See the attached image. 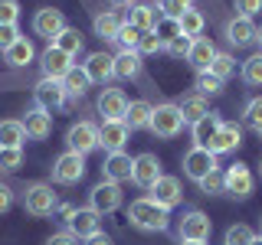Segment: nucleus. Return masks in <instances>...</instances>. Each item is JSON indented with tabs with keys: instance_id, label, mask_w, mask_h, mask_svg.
Instances as JSON below:
<instances>
[{
	"instance_id": "obj_1",
	"label": "nucleus",
	"mask_w": 262,
	"mask_h": 245,
	"mask_svg": "<svg viewBox=\"0 0 262 245\" xmlns=\"http://www.w3.org/2000/svg\"><path fill=\"white\" fill-rule=\"evenodd\" d=\"M128 219L141 232H164L170 226V209H164L161 203H154L151 196H141L128 206Z\"/></svg>"
},
{
	"instance_id": "obj_2",
	"label": "nucleus",
	"mask_w": 262,
	"mask_h": 245,
	"mask_svg": "<svg viewBox=\"0 0 262 245\" xmlns=\"http://www.w3.org/2000/svg\"><path fill=\"white\" fill-rule=\"evenodd\" d=\"M154 137H161V141H170V137H177L180 131H184V114H180L177 102H164L154 108L151 114V125H147Z\"/></svg>"
},
{
	"instance_id": "obj_3",
	"label": "nucleus",
	"mask_w": 262,
	"mask_h": 245,
	"mask_svg": "<svg viewBox=\"0 0 262 245\" xmlns=\"http://www.w3.org/2000/svg\"><path fill=\"white\" fill-rule=\"evenodd\" d=\"M23 209H27L30 216L43 219V216H53V212L59 209V200H56V193H53L49 183H30L27 190H23Z\"/></svg>"
},
{
	"instance_id": "obj_4",
	"label": "nucleus",
	"mask_w": 262,
	"mask_h": 245,
	"mask_svg": "<svg viewBox=\"0 0 262 245\" xmlns=\"http://www.w3.org/2000/svg\"><path fill=\"white\" fill-rule=\"evenodd\" d=\"M85 177V154H76V151H66L56 157L53 163V180L62 186H72Z\"/></svg>"
},
{
	"instance_id": "obj_5",
	"label": "nucleus",
	"mask_w": 262,
	"mask_h": 245,
	"mask_svg": "<svg viewBox=\"0 0 262 245\" xmlns=\"http://www.w3.org/2000/svg\"><path fill=\"white\" fill-rule=\"evenodd\" d=\"M33 98H36V108H43V111H59L66 102H69V95H66V88H62V82L59 79H39L36 85H33Z\"/></svg>"
},
{
	"instance_id": "obj_6",
	"label": "nucleus",
	"mask_w": 262,
	"mask_h": 245,
	"mask_svg": "<svg viewBox=\"0 0 262 245\" xmlns=\"http://www.w3.org/2000/svg\"><path fill=\"white\" fill-rule=\"evenodd\" d=\"M210 232H213V223H210L207 212H200V209L184 212V219L177 226L180 242H210Z\"/></svg>"
},
{
	"instance_id": "obj_7",
	"label": "nucleus",
	"mask_w": 262,
	"mask_h": 245,
	"mask_svg": "<svg viewBox=\"0 0 262 245\" xmlns=\"http://www.w3.org/2000/svg\"><path fill=\"white\" fill-rule=\"evenodd\" d=\"M213 170H220V163H216V154H210L207 147H190L184 154V177H190L193 183H200Z\"/></svg>"
},
{
	"instance_id": "obj_8",
	"label": "nucleus",
	"mask_w": 262,
	"mask_h": 245,
	"mask_svg": "<svg viewBox=\"0 0 262 245\" xmlns=\"http://www.w3.org/2000/svg\"><path fill=\"white\" fill-rule=\"evenodd\" d=\"M89 206H92L98 216H108L121 206V183H112V180H102V183L92 186L89 193Z\"/></svg>"
},
{
	"instance_id": "obj_9",
	"label": "nucleus",
	"mask_w": 262,
	"mask_h": 245,
	"mask_svg": "<svg viewBox=\"0 0 262 245\" xmlns=\"http://www.w3.org/2000/svg\"><path fill=\"white\" fill-rule=\"evenodd\" d=\"M226 174V193L236 196V200H249L252 190H256V180H252V170L246 167V163H229V167L223 170Z\"/></svg>"
},
{
	"instance_id": "obj_10",
	"label": "nucleus",
	"mask_w": 262,
	"mask_h": 245,
	"mask_svg": "<svg viewBox=\"0 0 262 245\" xmlns=\"http://www.w3.org/2000/svg\"><path fill=\"white\" fill-rule=\"evenodd\" d=\"M161 177H164V170H161L158 154H151V151L138 154V157H135V167H131V180H135L141 190H151Z\"/></svg>"
},
{
	"instance_id": "obj_11",
	"label": "nucleus",
	"mask_w": 262,
	"mask_h": 245,
	"mask_svg": "<svg viewBox=\"0 0 262 245\" xmlns=\"http://www.w3.org/2000/svg\"><path fill=\"white\" fill-rule=\"evenodd\" d=\"M66 147L76 154H92L98 147V125L92 121H79V125H72L66 131Z\"/></svg>"
},
{
	"instance_id": "obj_12",
	"label": "nucleus",
	"mask_w": 262,
	"mask_h": 245,
	"mask_svg": "<svg viewBox=\"0 0 262 245\" xmlns=\"http://www.w3.org/2000/svg\"><path fill=\"white\" fill-rule=\"evenodd\" d=\"M66 226H69V235L89 239V235L102 232V216H98L92 206H82V209H72V216L66 219Z\"/></svg>"
},
{
	"instance_id": "obj_13",
	"label": "nucleus",
	"mask_w": 262,
	"mask_h": 245,
	"mask_svg": "<svg viewBox=\"0 0 262 245\" xmlns=\"http://www.w3.org/2000/svg\"><path fill=\"white\" fill-rule=\"evenodd\" d=\"M62 30H66L62 10H56V7H43V10H36V16H33V33H36V36H43V39L53 43Z\"/></svg>"
},
{
	"instance_id": "obj_14",
	"label": "nucleus",
	"mask_w": 262,
	"mask_h": 245,
	"mask_svg": "<svg viewBox=\"0 0 262 245\" xmlns=\"http://www.w3.org/2000/svg\"><path fill=\"white\" fill-rule=\"evenodd\" d=\"M39 69H43V79H66V72L72 69V56H66L59 46L49 43L43 49V56H39Z\"/></svg>"
},
{
	"instance_id": "obj_15",
	"label": "nucleus",
	"mask_w": 262,
	"mask_h": 245,
	"mask_svg": "<svg viewBox=\"0 0 262 245\" xmlns=\"http://www.w3.org/2000/svg\"><path fill=\"white\" fill-rule=\"evenodd\" d=\"M131 167H135V157H131V154H125V151H112V154H105L102 180L125 183V180H131Z\"/></svg>"
},
{
	"instance_id": "obj_16",
	"label": "nucleus",
	"mask_w": 262,
	"mask_h": 245,
	"mask_svg": "<svg viewBox=\"0 0 262 245\" xmlns=\"http://www.w3.org/2000/svg\"><path fill=\"white\" fill-rule=\"evenodd\" d=\"M128 134H131V128L125 121H102V125H98V147H105V154L125 151Z\"/></svg>"
},
{
	"instance_id": "obj_17",
	"label": "nucleus",
	"mask_w": 262,
	"mask_h": 245,
	"mask_svg": "<svg viewBox=\"0 0 262 245\" xmlns=\"http://www.w3.org/2000/svg\"><path fill=\"white\" fill-rule=\"evenodd\" d=\"M125 111H128V95L121 88H102V95H98V114H102V121H121Z\"/></svg>"
},
{
	"instance_id": "obj_18",
	"label": "nucleus",
	"mask_w": 262,
	"mask_h": 245,
	"mask_svg": "<svg viewBox=\"0 0 262 245\" xmlns=\"http://www.w3.org/2000/svg\"><path fill=\"white\" fill-rule=\"evenodd\" d=\"M239 144H243V131H239V125H233V121H223V125H220V131L213 134V141L207 144V151L220 157V154H233Z\"/></svg>"
},
{
	"instance_id": "obj_19",
	"label": "nucleus",
	"mask_w": 262,
	"mask_h": 245,
	"mask_svg": "<svg viewBox=\"0 0 262 245\" xmlns=\"http://www.w3.org/2000/svg\"><path fill=\"white\" fill-rule=\"evenodd\" d=\"M151 200L154 203H161L164 209H174V206H180V200H184V190H180V180L177 177H167L164 174L158 183L151 186Z\"/></svg>"
},
{
	"instance_id": "obj_20",
	"label": "nucleus",
	"mask_w": 262,
	"mask_h": 245,
	"mask_svg": "<svg viewBox=\"0 0 262 245\" xmlns=\"http://www.w3.org/2000/svg\"><path fill=\"white\" fill-rule=\"evenodd\" d=\"M23 128H27L30 141H46V137L53 134V114L43 111V108H30L23 114Z\"/></svg>"
},
{
	"instance_id": "obj_21",
	"label": "nucleus",
	"mask_w": 262,
	"mask_h": 245,
	"mask_svg": "<svg viewBox=\"0 0 262 245\" xmlns=\"http://www.w3.org/2000/svg\"><path fill=\"white\" fill-rule=\"evenodd\" d=\"M256 30H259V27L249 20V16H233V20L226 23V39H229V46L243 49V46L256 43Z\"/></svg>"
},
{
	"instance_id": "obj_22",
	"label": "nucleus",
	"mask_w": 262,
	"mask_h": 245,
	"mask_svg": "<svg viewBox=\"0 0 262 245\" xmlns=\"http://www.w3.org/2000/svg\"><path fill=\"white\" fill-rule=\"evenodd\" d=\"M121 27H125V16L118 10H102V13H95V20H92V30L102 43H115V36H118Z\"/></svg>"
},
{
	"instance_id": "obj_23",
	"label": "nucleus",
	"mask_w": 262,
	"mask_h": 245,
	"mask_svg": "<svg viewBox=\"0 0 262 245\" xmlns=\"http://www.w3.org/2000/svg\"><path fill=\"white\" fill-rule=\"evenodd\" d=\"M213 56H216V46H213L207 36H196L193 43H190V53H187V62H190V69L196 72V76H200V72H207V69H210Z\"/></svg>"
},
{
	"instance_id": "obj_24",
	"label": "nucleus",
	"mask_w": 262,
	"mask_h": 245,
	"mask_svg": "<svg viewBox=\"0 0 262 245\" xmlns=\"http://www.w3.org/2000/svg\"><path fill=\"white\" fill-rule=\"evenodd\" d=\"M82 69L89 72L92 82H108V79H115V56H108V53H89V59L82 62Z\"/></svg>"
},
{
	"instance_id": "obj_25",
	"label": "nucleus",
	"mask_w": 262,
	"mask_h": 245,
	"mask_svg": "<svg viewBox=\"0 0 262 245\" xmlns=\"http://www.w3.org/2000/svg\"><path fill=\"white\" fill-rule=\"evenodd\" d=\"M177 108H180V114H184V125H196L203 114H210V102H207V95L190 92V95H184L177 102Z\"/></svg>"
},
{
	"instance_id": "obj_26",
	"label": "nucleus",
	"mask_w": 262,
	"mask_h": 245,
	"mask_svg": "<svg viewBox=\"0 0 262 245\" xmlns=\"http://www.w3.org/2000/svg\"><path fill=\"white\" fill-rule=\"evenodd\" d=\"M220 114L216 111H210V114H203L196 125H190V137H193V147H207L210 141H213V134L220 131Z\"/></svg>"
},
{
	"instance_id": "obj_27",
	"label": "nucleus",
	"mask_w": 262,
	"mask_h": 245,
	"mask_svg": "<svg viewBox=\"0 0 262 245\" xmlns=\"http://www.w3.org/2000/svg\"><path fill=\"white\" fill-rule=\"evenodd\" d=\"M151 114H154V105L144 102V98H138V102H128V111H125L121 121H125L131 131H141V128L151 125Z\"/></svg>"
},
{
	"instance_id": "obj_28",
	"label": "nucleus",
	"mask_w": 262,
	"mask_h": 245,
	"mask_svg": "<svg viewBox=\"0 0 262 245\" xmlns=\"http://www.w3.org/2000/svg\"><path fill=\"white\" fill-rule=\"evenodd\" d=\"M158 16H161V13L154 10L151 4H135V7L128 10V16H125V20H128L135 30L147 33V30H154V27H158Z\"/></svg>"
},
{
	"instance_id": "obj_29",
	"label": "nucleus",
	"mask_w": 262,
	"mask_h": 245,
	"mask_svg": "<svg viewBox=\"0 0 262 245\" xmlns=\"http://www.w3.org/2000/svg\"><path fill=\"white\" fill-rule=\"evenodd\" d=\"M33 56H36V49H33V43L27 36H20L16 43L4 53V59H7V65H13V69H23V65H30L33 62Z\"/></svg>"
},
{
	"instance_id": "obj_30",
	"label": "nucleus",
	"mask_w": 262,
	"mask_h": 245,
	"mask_svg": "<svg viewBox=\"0 0 262 245\" xmlns=\"http://www.w3.org/2000/svg\"><path fill=\"white\" fill-rule=\"evenodd\" d=\"M89 85H92V79H89V72L79 69V65H72V69L66 72V79H62V88H66L69 98H82L89 92Z\"/></svg>"
},
{
	"instance_id": "obj_31",
	"label": "nucleus",
	"mask_w": 262,
	"mask_h": 245,
	"mask_svg": "<svg viewBox=\"0 0 262 245\" xmlns=\"http://www.w3.org/2000/svg\"><path fill=\"white\" fill-rule=\"evenodd\" d=\"M23 141H27L23 121H16V118L0 121V147H23Z\"/></svg>"
},
{
	"instance_id": "obj_32",
	"label": "nucleus",
	"mask_w": 262,
	"mask_h": 245,
	"mask_svg": "<svg viewBox=\"0 0 262 245\" xmlns=\"http://www.w3.org/2000/svg\"><path fill=\"white\" fill-rule=\"evenodd\" d=\"M138 76H141V53L115 56V79H138Z\"/></svg>"
},
{
	"instance_id": "obj_33",
	"label": "nucleus",
	"mask_w": 262,
	"mask_h": 245,
	"mask_svg": "<svg viewBox=\"0 0 262 245\" xmlns=\"http://www.w3.org/2000/svg\"><path fill=\"white\" fill-rule=\"evenodd\" d=\"M177 23H180V33H184V36H190V39H196V36L203 33V27H207L203 13H200V10H193V7H187V10L177 16Z\"/></svg>"
},
{
	"instance_id": "obj_34",
	"label": "nucleus",
	"mask_w": 262,
	"mask_h": 245,
	"mask_svg": "<svg viewBox=\"0 0 262 245\" xmlns=\"http://www.w3.org/2000/svg\"><path fill=\"white\" fill-rule=\"evenodd\" d=\"M53 46H59V49H62L66 56H72V59H76V56L82 53V46H85V43H82V33H79V30L66 27V30L59 33V36L53 39Z\"/></svg>"
},
{
	"instance_id": "obj_35",
	"label": "nucleus",
	"mask_w": 262,
	"mask_h": 245,
	"mask_svg": "<svg viewBox=\"0 0 262 245\" xmlns=\"http://www.w3.org/2000/svg\"><path fill=\"white\" fill-rule=\"evenodd\" d=\"M207 72H210V76H216L220 82H226V79L236 72V59H233L229 53H220V49H216V56H213V62H210Z\"/></svg>"
},
{
	"instance_id": "obj_36",
	"label": "nucleus",
	"mask_w": 262,
	"mask_h": 245,
	"mask_svg": "<svg viewBox=\"0 0 262 245\" xmlns=\"http://www.w3.org/2000/svg\"><path fill=\"white\" fill-rule=\"evenodd\" d=\"M138 43H141V30H135L125 20V27L118 30V36H115V46H118L121 53H138Z\"/></svg>"
},
{
	"instance_id": "obj_37",
	"label": "nucleus",
	"mask_w": 262,
	"mask_h": 245,
	"mask_svg": "<svg viewBox=\"0 0 262 245\" xmlns=\"http://www.w3.org/2000/svg\"><path fill=\"white\" fill-rule=\"evenodd\" d=\"M243 82H246V85H252V88L262 85V53L249 56V59L243 62Z\"/></svg>"
},
{
	"instance_id": "obj_38",
	"label": "nucleus",
	"mask_w": 262,
	"mask_h": 245,
	"mask_svg": "<svg viewBox=\"0 0 262 245\" xmlns=\"http://www.w3.org/2000/svg\"><path fill=\"white\" fill-rule=\"evenodd\" d=\"M196 186H200V193H207V196H220V193H226V174L223 170H213V174H207Z\"/></svg>"
},
{
	"instance_id": "obj_39",
	"label": "nucleus",
	"mask_w": 262,
	"mask_h": 245,
	"mask_svg": "<svg viewBox=\"0 0 262 245\" xmlns=\"http://www.w3.org/2000/svg\"><path fill=\"white\" fill-rule=\"evenodd\" d=\"M252 239H256V232H252L246 223H236V226H229L226 229V235H223V245H249Z\"/></svg>"
},
{
	"instance_id": "obj_40",
	"label": "nucleus",
	"mask_w": 262,
	"mask_h": 245,
	"mask_svg": "<svg viewBox=\"0 0 262 245\" xmlns=\"http://www.w3.org/2000/svg\"><path fill=\"white\" fill-rule=\"evenodd\" d=\"M23 167V147H0V170L13 174Z\"/></svg>"
},
{
	"instance_id": "obj_41",
	"label": "nucleus",
	"mask_w": 262,
	"mask_h": 245,
	"mask_svg": "<svg viewBox=\"0 0 262 245\" xmlns=\"http://www.w3.org/2000/svg\"><path fill=\"white\" fill-rule=\"evenodd\" d=\"M243 125H246V128H252V131H259V128H262V95L246 102V108H243Z\"/></svg>"
},
{
	"instance_id": "obj_42",
	"label": "nucleus",
	"mask_w": 262,
	"mask_h": 245,
	"mask_svg": "<svg viewBox=\"0 0 262 245\" xmlns=\"http://www.w3.org/2000/svg\"><path fill=\"white\" fill-rule=\"evenodd\" d=\"M158 36L164 39V46L170 43V39H177V36H184V33H180V23H177V16H158Z\"/></svg>"
},
{
	"instance_id": "obj_43",
	"label": "nucleus",
	"mask_w": 262,
	"mask_h": 245,
	"mask_svg": "<svg viewBox=\"0 0 262 245\" xmlns=\"http://www.w3.org/2000/svg\"><path fill=\"white\" fill-rule=\"evenodd\" d=\"M138 53H141V56L164 53V39L158 36V30H147V33H141V43H138Z\"/></svg>"
},
{
	"instance_id": "obj_44",
	"label": "nucleus",
	"mask_w": 262,
	"mask_h": 245,
	"mask_svg": "<svg viewBox=\"0 0 262 245\" xmlns=\"http://www.w3.org/2000/svg\"><path fill=\"white\" fill-rule=\"evenodd\" d=\"M196 92L200 95H220L223 92V82L216 76H210V72H200V76H196Z\"/></svg>"
},
{
	"instance_id": "obj_45",
	"label": "nucleus",
	"mask_w": 262,
	"mask_h": 245,
	"mask_svg": "<svg viewBox=\"0 0 262 245\" xmlns=\"http://www.w3.org/2000/svg\"><path fill=\"white\" fill-rule=\"evenodd\" d=\"M16 39H20V30H16V23H0V53H7Z\"/></svg>"
},
{
	"instance_id": "obj_46",
	"label": "nucleus",
	"mask_w": 262,
	"mask_h": 245,
	"mask_svg": "<svg viewBox=\"0 0 262 245\" xmlns=\"http://www.w3.org/2000/svg\"><path fill=\"white\" fill-rule=\"evenodd\" d=\"M190 43H193L190 36H177V39H170V43L164 46V53L177 56V59H187V53H190Z\"/></svg>"
},
{
	"instance_id": "obj_47",
	"label": "nucleus",
	"mask_w": 262,
	"mask_h": 245,
	"mask_svg": "<svg viewBox=\"0 0 262 245\" xmlns=\"http://www.w3.org/2000/svg\"><path fill=\"white\" fill-rule=\"evenodd\" d=\"M20 20V4L16 0H0V23H16Z\"/></svg>"
},
{
	"instance_id": "obj_48",
	"label": "nucleus",
	"mask_w": 262,
	"mask_h": 245,
	"mask_svg": "<svg viewBox=\"0 0 262 245\" xmlns=\"http://www.w3.org/2000/svg\"><path fill=\"white\" fill-rule=\"evenodd\" d=\"M236 10H239V16H256V13H262V0H236Z\"/></svg>"
},
{
	"instance_id": "obj_49",
	"label": "nucleus",
	"mask_w": 262,
	"mask_h": 245,
	"mask_svg": "<svg viewBox=\"0 0 262 245\" xmlns=\"http://www.w3.org/2000/svg\"><path fill=\"white\" fill-rule=\"evenodd\" d=\"M46 245H79L76 235H69V232H56V235H49Z\"/></svg>"
},
{
	"instance_id": "obj_50",
	"label": "nucleus",
	"mask_w": 262,
	"mask_h": 245,
	"mask_svg": "<svg viewBox=\"0 0 262 245\" xmlns=\"http://www.w3.org/2000/svg\"><path fill=\"white\" fill-rule=\"evenodd\" d=\"M10 206H13V190H10V186H4V183H0V212H7Z\"/></svg>"
},
{
	"instance_id": "obj_51",
	"label": "nucleus",
	"mask_w": 262,
	"mask_h": 245,
	"mask_svg": "<svg viewBox=\"0 0 262 245\" xmlns=\"http://www.w3.org/2000/svg\"><path fill=\"white\" fill-rule=\"evenodd\" d=\"M85 245H115V242L105 232H95V235H89V239H85Z\"/></svg>"
},
{
	"instance_id": "obj_52",
	"label": "nucleus",
	"mask_w": 262,
	"mask_h": 245,
	"mask_svg": "<svg viewBox=\"0 0 262 245\" xmlns=\"http://www.w3.org/2000/svg\"><path fill=\"white\" fill-rule=\"evenodd\" d=\"M108 4L115 7V10H131V7H135L138 0H108Z\"/></svg>"
},
{
	"instance_id": "obj_53",
	"label": "nucleus",
	"mask_w": 262,
	"mask_h": 245,
	"mask_svg": "<svg viewBox=\"0 0 262 245\" xmlns=\"http://www.w3.org/2000/svg\"><path fill=\"white\" fill-rule=\"evenodd\" d=\"M256 43H259V53H262V27L256 30Z\"/></svg>"
},
{
	"instance_id": "obj_54",
	"label": "nucleus",
	"mask_w": 262,
	"mask_h": 245,
	"mask_svg": "<svg viewBox=\"0 0 262 245\" xmlns=\"http://www.w3.org/2000/svg\"><path fill=\"white\" fill-rule=\"evenodd\" d=\"M249 245H262V235H256V239H252V242H249Z\"/></svg>"
},
{
	"instance_id": "obj_55",
	"label": "nucleus",
	"mask_w": 262,
	"mask_h": 245,
	"mask_svg": "<svg viewBox=\"0 0 262 245\" xmlns=\"http://www.w3.org/2000/svg\"><path fill=\"white\" fill-rule=\"evenodd\" d=\"M177 4H184V7H193V0H177Z\"/></svg>"
},
{
	"instance_id": "obj_56",
	"label": "nucleus",
	"mask_w": 262,
	"mask_h": 245,
	"mask_svg": "<svg viewBox=\"0 0 262 245\" xmlns=\"http://www.w3.org/2000/svg\"><path fill=\"white\" fill-rule=\"evenodd\" d=\"M180 245H207V242H180Z\"/></svg>"
},
{
	"instance_id": "obj_57",
	"label": "nucleus",
	"mask_w": 262,
	"mask_h": 245,
	"mask_svg": "<svg viewBox=\"0 0 262 245\" xmlns=\"http://www.w3.org/2000/svg\"><path fill=\"white\" fill-rule=\"evenodd\" d=\"M256 134H259V137H262V128H259V131H256Z\"/></svg>"
},
{
	"instance_id": "obj_58",
	"label": "nucleus",
	"mask_w": 262,
	"mask_h": 245,
	"mask_svg": "<svg viewBox=\"0 0 262 245\" xmlns=\"http://www.w3.org/2000/svg\"><path fill=\"white\" fill-rule=\"evenodd\" d=\"M259 174H262V163H259Z\"/></svg>"
}]
</instances>
